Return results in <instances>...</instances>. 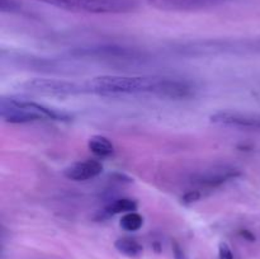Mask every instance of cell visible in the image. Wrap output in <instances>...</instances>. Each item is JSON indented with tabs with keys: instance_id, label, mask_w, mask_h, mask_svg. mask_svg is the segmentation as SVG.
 Segmentation results:
<instances>
[{
	"instance_id": "6da1fadb",
	"label": "cell",
	"mask_w": 260,
	"mask_h": 259,
	"mask_svg": "<svg viewBox=\"0 0 260 259\" xmlns=\"http://www.w3.org/2000/svg\"><path fill=\"white\" fill-rule=\"evenodd\" d=\"M161 78L150 76L102 75L86 81V91L101 95H121V94L150 93L157 95Z\"/></svg>"
},
{
	"instance_id": "7a4b0ae2",
	"label": "cell",
	"mask_w": 260,
	"mask_h": 259,
	"mask_svg": "<svg viewBox=\"0 0 260 259\" xmlns=\"http://www.w3.org/2000/svg\"><path fill=\"white\" fill-rule=\"evenodd\" d=\"M0 116L8 123H28L40 119H53V121H68V113L41 103L23 99L3 98L0 103Z\"/></svg>"
},
{
	"instance_id": "3957f363",
	"label": "cell",
	"mask_w": 260,
	"mask_h": 259,
	"mask_svg": "<svg viewBox=\"0 0 260 259\" xmlns=\"http://www.w3.org/2000/svg\"><path fill=\"white\" fill-rule=\"evenodd\" d=\"M27 90L36 94L51 96H69L76 95L86 91L85 85L73 83V81L61 80V79H32L24 84Z\"/></svg>"
},
{
	"instance_id": "277c9868",
	"label": "cell",
	"mask_w": 260,
	"mask_h": 259,
	"mask_svg": "<svg viewBox=\"0 0 260 259\" xmlns=\"http://www.w3.org/2000/svg\"><path fill=\"white\" fill-rule=\"evenodd\" d=\"M229 0H147L154 9L162 12H196L217 7Z\"/></svg>"
},
{
	"instance_id": "5b68a950",
	"label": "cell",
	"mask_w": 260,
	"mask_h": 259,
	"mask_svg": "<svg viewBox=\"0 0 260 259\" xmlns=\"http://www.w3.org/2000/svg\"><path fill=\"white\" fill-rule=\"evenodd\" d=\"M135 0H83L81 12L93 14H122L136 9Z\"/></svg>"
},
{
	"instance_id": "8992f818",
	"label": "cell",
	"mask_w": 260,
	"mask_h": 259,
	"mask_svg": "<svg viewBox=\"0 0 260 259\" xmlns=\"http://www.w3.org/2000/svg\"><path fill=\"white\" fill-rule=\"evenodd\" d=\"M211 122L230 127H243V128H260V117L243 112L221 111L211 116Z\"/></svg>"
},
{
	"instance_id": "52a82bcc",
	"label": "cell",
	"mask_w": 260,
	"mask_h": 259,
	"mask_svg": "<svg viewBox=\"0 0 260 259\" xmlns=\"http://www.w3.org/2000/svg\"><path fill=\"white\" fill-rule=\"evenodd\" d=\"M76 56H86V57H99V58H119V60H129L139 56L135 50L122 46H99V47L78 48L74 51Z\"/></svg>"
},
{
	"instance_id": "ba28073f",
	"label": "cell",
	"mask_w": 260,
	"mask_h": 259,
	"mask_svg": "<svg viewBox=\"0 0 260 259\" xmlns=\"http://www.w3.org/2000/svg\"><path fill=\"white\" fill-rule=\"evenodd\" d=\"M238 175V170L231 169V168H215V169L206 170L197 174V177L193 178L192 183L200 188H215Z\"/></svg>"
},
{
	"instance_id": "9c48e42d",
	"label": "cell",
	"mask_w": 260,
	"mask_h": 259,
	"mask_svg": "<svg viewBox=\"0 0 260 259\" xmlns=\"http://www.w3.org/2000/svg\"><path fill=\"white\" fill-rule=\"evenodd\" d=\"M103 172V165L98 160H85L71 164L70 167L63 170V175L68 179L75 182H84V180L96 178Z\"/></svg>"
},
{
	"instance_id": "30bf717a",
	"label": "cell",
	"mask_w": 260,
	"mask_h": 259,
	"mask_svg": "<svg viewBox=\"0 0 260 259\" xmlns=\"http://www.w3.org/2000/svg\"><path fill=\"white\" fill-rule=\"evenodd\" d=\"M114 248L128 258H139L144 253V248H142L141 244L132 238L117 239L116 243H114Z\"/></svg>"
},
{
	"instance_id": "8fae6325",
	"label": "cell",
	"mask_w": 260,
	"mask_h": 259,
	"mask_svg": "<svg viewBox=\"0 0 260 259\" xmlns=\"http://www.w3.org/2000/svg\"><path fill=\"white\" fill-rule=\"evenodd\" d=\"M88 146L89 150L99 157H107L113 154L114 151V146L111 140L107 139L106 136H101V135L90 137Z\"/></svg>"
},
{
	"instance_id": "7c38bea8",
	"label": "cell",
	"mask_w": 260,
	"mask_h": 259,
	"mask_svg": "<svg viewBox=\"0 0 260 259\" xmlns=\"http://www.w3.org/2000/svg\"><path fill=\"white\" fill-rule=\"evenodd\" d=\"M137 208V203L135 201L128 200V198H122L112 202L111 205L107 206L106 212L109 215H116V213H128L134 212Z\"/></svg>"
},
{
	"instance_id": "4fadbf2b",
	"label": "cell",
	"mask_w": 260,
	"mask_h": 259,
	"mask_svg": "<svg viewBox=\"0 0 260 259\" xmlns=\"http://www.w3.org/2000/svg\"><path fill=\"white\" fill-rule=\"evenodd\" d=\"M119 225L123 230L126 231H137L144 225V217L137 212H128L124 213L121 217Z\"/></svg>"
},
{
	"instance_id": "5bb4252c",
	"label": "cell",
	"mask_w": 260,
	"mask_h": 259,
	"mask_svg": "<svg viewBox=\"0 0 260 259\" xmlns=\"http://www.w3.org/2000/svg\"><path fill=\"white\" fill-rule=\"evenodd\" d=\"M38 2L60 8V9L75 12V10H81V2L83 0H38Z\"/></svg>"
},
{
	"instance_id": "9a60e30c",
	"label": "cell",
	"mask_w": 260,
	"mask_h": 259,
	"mask_svg": "<svg viewBox=\"0 0 260 259\" xmlns=\"http://www.w3.org/2000/svg\"><path fill=\"white\" fill-rule=\"evenodd\" d=\"M20 9V5L15 0H0V10L3 13H14Z\"/></svg>"
},
{
	"instance_id": "2e32d148",
	"label": "cell",
	"mask_w": 260,
	"mask_h": 259,
	"mask_svg": "<svg viewBox=\"0 0 260 259\" xmlns=\"http://www.w3.org/2000/svg\"><path fill=\"white\" fill-rule=\"evenodd\" d=\"M218 259H234L233 250L226 243H221L218 246Z\"/></svg>"
},
{
	"instance_id": "e0dca14e",
	"label": "cell",
	"mask_w": 260,
	"mask_h": 259,
	"mask_svg": "<svg viewBox=\"0 0 260 259\" xmlns=\"http://www.w3.org/2000/svg\"><path fill=\"white\" fill-rule=\"evenodd\" d=\"M201 196L202 195H201L200 190H188L183 200H184V202H194V201L200 200Z\"/></svg>"
},
{
	"instance_id": "ac0fdd59",
	"label": "cell",
	"mask_w": 260,
	"mask_h": 259,
	"mask_svg": "<svg viewBox=\"0 0 260 259\" xmlns=\"http://www.w3.org/2000/svg\"><path fill=\"white\" fill-rule=\"evenodd\" d=\"M173 251H174L175 259H187L185 258L184 253H183V250L180 249V246L178 245V244H174V246H173Z\"/></svg>"
}]
</instances>
